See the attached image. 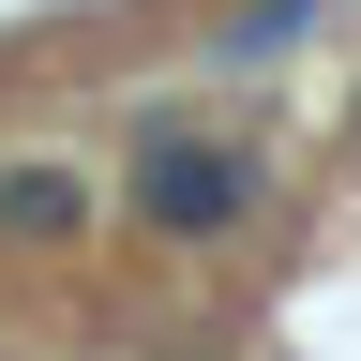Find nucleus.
<instances>
[{
  "label": "nucleus",
  "instance_id": "f03ea898",
  "mask_svg": "<svg viewBox=\"0 0 361 361\" xmlns=\"http://www.w3.org/2000/svg\"><path fill=\"white\" fill-rule=\"evenodd\" d=\"M75 226H90L75 166H0V241H75Z\"/></svg>",
  "mask_w": 361,
  "mask_h": 361
},
{
  "label": "nucleus",
  "instance_id": "f257e3e1",
  "mask_svg": "<svg viewBox=\"0 0 361 361\" xmlns=\"http://www.w3.org/2000/svg\"><path fill=\"white\" fill-rule=\"evenodd\" d=\"M135 196H151V226H241V196H256V166H241V151H196V135H166Z\"/></svg>",
  "mask_w": 361,
  "mask_h": 361
}]
</instances>
